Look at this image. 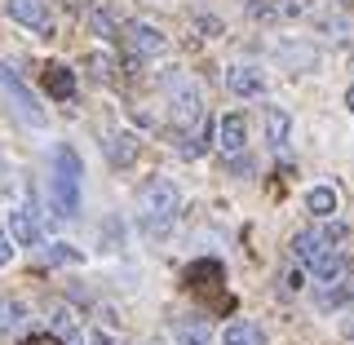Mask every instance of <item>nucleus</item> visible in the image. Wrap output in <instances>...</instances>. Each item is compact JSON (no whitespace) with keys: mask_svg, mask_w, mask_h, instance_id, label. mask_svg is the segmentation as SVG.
<instances>
[{"mask_svg":"<svg viewBox=\"0 0 354 345\" xmlns=\"http://www.w3.org/2000/svg\"><path fill=\"white\" fill-rule=\"evenodd\" d=\"M44 88H49L58 102H71V97H75V75H71V66H66V62H49V66H44Z\"/></svg>","mask_w":354,"mask_h":345,"instance_id":"nucleus-13","label":"nucleus"},{"mask_svg":"<svg viewBox=\"0 0 354 345\" xmlns=\"http://www.w3.org/2000/svg\"><path fill=\"white\" fill-rule=\"evenodd\" d=\"M9 235H14V243H40V221H36V208L31 204L9 213Z\"/></svg>","mask_w":354,"mask_h":345,"instance_id":"nucleus-11","label":"nucleus"},{"mask_svg":"<svg viewBox=\"0 0 354 345\" xmlns=\"http://www.w3.org/2000/svg\"><path fill=\"white\" fill-rule=\"evenodd\" d=\"M84 345H120V341L111 337V332H102V328H93V332H88V337H84Z\"/></svg>","mask_w":354,"mask_h":345,"instance_id":"nucleus-22","label":"nucleus"},{"mask_svg":"<svg viewBox=\"0 0 354 345\" xmlns=\"http://www.w3.org/2000/svg\"><path fill=\"white\" fill-rule=\"evenodd\" d=\"M346 106H350V111H354V84H350V88H346Z\"/></svg>","mask_w":354,"mask_h":345,"instance_id":"nucleus-25","label":"nucleus"},{"mask_svg":"<svg viewBox=\"0 0 354 345\" xmlns=\"http://www.w3.org/2000/svg\"><path fill=\"white\" fill-rule=\"evenodd\" d=\"M14 324H22V306L5 301V306H0V328H14Z\"/></svg>","mask_w":354,"mask_h":345,"instance_id":"nucleus-21","label":"nucleus"},{"mask_svg":"<svg viewBox=\"0 0 354 345\" xmlns=\"http://www.w3.org/2000/svg\"><path fill=\"white\" fill-rule=\"evenodd\" d=\"M5 9H9V18L22 22L27 31H36V36H53V14H49L44 0H5Z\"/></svg>","mask_w":354,"mask_h":345,"instance_id":"nucleus-6","label":"nucleus"},{"mask_svg":"<svg viewBox=\"0 0 354 345\" xmlns=\"http://www.w3.org/2000/svg\"><path fill=\"white\" fill-rule=\"evenodd\" d=\"M310 270H315V279L324 283V288H328V283H341V279H350V261L341 257L337 248H332L328 257H319L315 265H310Z\"/></svg>","mask_w":354,"mask_h":345,"instance_id":"nucleus-16","label":"nucleus"},{"mask_svg":"<svg viewBox=\"0 0 354 345\" xmlns=\"http://www.w3.org/2000/svg\"><path fill=\"white\" fill-rule=\"evenodd\" d=\"M288 138H292V120H288L283 106H266V142H270V151H283Z\"/></svg>","mask_w":354,"mask_h":345,"instance_id":"nucleus-15","label":"nucleus"},{"mask_svg":"<svg viewBox=\"0 0 354 345\" xmlns=\"http://www.w3.org/2000/svg\"><path fill=\"white\" fill-rule=\"evenodd\" d=\"M80 177H84V164L66 142L53 147V160H49V199L58 208V217H75L80 208Z\"/></svg>","mask_w":354,"mask_h":345,"instance_id":"nucleus-2","label":"nucleus"},{"mask_svg":"<svg viewBox=\"0 0 354 345\" xmlns=\"http://www.w3.org/2000/svg\"><path fill=\"white\" fill-rule=\"evenodd\" d=\"M226 88L235 97H257L266 93V71L252 62H235V66H226Z\"/></svg>","mask_w":354,"mask_h":345,"instance_id":"nucleus-8","label":"nucleus"},{"mask_svg":"<svg viewBox=\"0 0 354 345\" xmlns=\"http://www.w3.org/2000/svg\"><path fill=\"white\" fill-rule=\"evenodd\" d=\"M88 22L97 27V36H124V31H120L115 22H111V14H106L102 5H97V9H88Z\"/></svg>","mask_w":354,"mask_h":345,"instance_id":"nucleus-20","label":"nucleus"},{"mask_svg":"<svg viewBox=\"0 0 354 345\" xmlns=\"http://www.w3.org/2000/svg\"><path fill=\"white\" fill-rule=\"evenodd\" d=\"M221 345H261V332L248 319H235V324H226V332H221Z\"/></svg>","mask_w":354,"mask_h":345,"instance_id":"nucleus-18","label":"nucleus"},{"mask_svg":"<svg viewBox=\"0 0 354 345\" xmlns=\"http://www.w3.org/2000/svg\"><path fill=\"white\" fill-rule=\"evenodd\" d=\"M173 341L177 345H213V332H208V324L199 315H182L173 324Z\"/></svg>","mask_w":354,"mask_h":345,"instance_id":"nucleus-14","label":"nucleus"},{"mask_svg":"<svg viewBox=\"0 0 354 345\" xmlns=\"http://www.w3.org/2000/svg\"><path fill=\"white\" fill-rule=\"evenodd\" d=\"M0 88H5V97L14 102V111L27 120V124H44V111H40V102H36V93L27 88V80L18 75L14 62H0Z\"/></svg>","mask_w":354,"mask_h":345,"instance_id":"nucleus-4","label":"nucleus"},{"mask_svg":"<svg viewBox=\"0 0 354 345\" xmlns=\"http://www.w3.org/2000/svg\"><path fill=\"white\" fill-rule=\"evenodd\" d=\"M102 151H106V164H111V169H129V164L138 160L142 142L133 138L129 129H106V138H102Z\"/></svg>","mask_w":354,"mask_h":345,"instance_id":"nucleus-7","label":"nucleus"},{"mask_svg":"<svg viewBox=\"0 0 354 345\" xmlns=\"http://www.w3.org/2000/svg\"><path fill=\"white\" fill-rule=\"evenodd\" d=\"M147 345H164V341H160V337H151V341H147Z\"/></svg>","mask_w":354,"mask_h":345,"instance_id":"nucleus-26","label":"nucleus"},{"mask_svg":"<svg viewBox=\"0 0 354 345\" xmlns=\"http://www.w3.org/2000/svg\"><path fill=\"white\" fill-rule=\"evenodd\" d=\"M324 310H337V306H346L354 301V274L350 279H341V283H328V288H319V297H315Z\"/></svg>","mask_w":354,"mask_h":345,"instance_id":"nucleus-17","label":"nucleus"},{"mask_svg":"<svg viewBox=\"0 0 354 345\" xmlns=\"http://www.w3.org/2000/svg\"><path fill=\"white\" fill-rule=\"evenodd\" d=\"M49 328H53V337L66 341V345L80 341V319H75V310H71V306H62V301H53V306H49Z\"/></svg>","mask_w":354,"mask_h":345,"instance_id":"nucleus-12","label":"nucleus"},{"mask_svg":"<svg viewBox=\"0 0 354 345\" xmlns=\"http://www.w3.org/2000/svg\"><path fill=\"white\" fill-rule=\"evenodd\" d=\"M199 111H204L199 84L173 71V75H169V124H173V133H186V129L199 120Z\"/></svg>","mask_w":354,"mask_h":345,"instance_id":"nucleus-3","label":"nucleus"},{"mask_svg":"<svg viewBox=\"0 0 354 345\" xmlns=\"http://www.w3.org/2000/svg\"><path fill=\"white\" fill-rule=\"evenodd\" d=\"M124 44L133 58H155V53H164V36L151 27V22H129L124 27Z\"/></svg>","mask_w":354,"mask_h":345,"instance_id":"nucleus-9","label":"nucleus"},{"mask_svg":"<svg viewBox=\"0 0 354 345\" xmlns=\"http://www.w3.org/2000/svg\"><path fill=\"white\" fill-rule=\"evenodd\" d=\"M306 208L315 217H332V213H337V191H332V186H315V191H306Z\"/></svg>","mask_w":354,"mask_h":345,"instance_id":"nucleus-19","label":"nucleus"},{"mask_svg":"<svg viewBox=\"0 0 354 345\" xmlns=\"http://www.w3.org/2000/svg\"><path fill=\"white\" fill-rule=\"evenodd\" d=\"M337 239H346V230L341 226H310V230H297L292 235V257L297 261H306V265H315L319 257H328L332 248H337Z\"/></svg>","mask_w":354,"mask_h":345,"instance_id":"nucleus-5","label":"nucleus"},{"mask_svg":"<svg viewBox=\"0 0 354 345\" xmlns=\"http://www.w3.org/2000/svg\"><path fill=\"white\" fill-rule=\"evenodd\" d=\"M27 345H58V341H53V337H31Z\"/></svg>","mask_w":354,"mask_h":345,"instance_id":"nucleus-24","label":"nucleus"},{"mask_svg":"<svg viewBox=\"0 0 354 345\" xmlns=\"http://www.w3.org/2000/svg\"><path fill=\"white\" fill-rule=\"evenodd\" d=\"M243 142H248V120H243L239 111L221 115V124H217V147L226 151V155H239V151H243Z\"/></svg>","mask_w":354,"mask_h":345,"instance_id":"nucleus-10","label":"nucleus"},{"mask_svg":"<svg viewBox=\"0 0 354 345\" xmlns=\"http://www.w3.org/2000/svg\"><path fill=\"white\" fill-rule=\"evenodd\" d=\"M177 213H182V191H177L169 177L142 182V191H138V226H142V235L164 239L173 230Z\"/></svg>","mask_w":354,"mask_h":345,"instance_id":"nucleus-1","label":"nucleus"},{"mask_svg":"<svg viewBox=\"0 0 354 345\" xmlns=\"http://www.w3.org/2000/svg\"><path fill=\"white\" fill-rule=\"evenodd\" d=\"M9 257H14V243H9V235H5V226H0V265H5Z\"/></svg>","mask_w":354,"mask_h":345,"instance_id":"nucleus-23","label":"nucleus"}]
</instances>
